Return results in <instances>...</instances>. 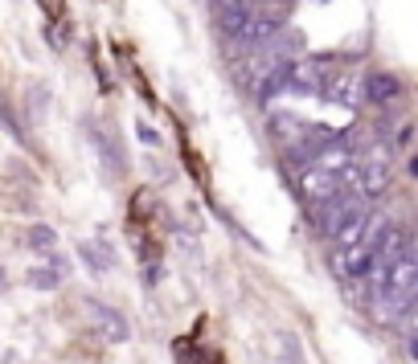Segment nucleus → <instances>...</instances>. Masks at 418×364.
Returning <instances> with one entry per match:
<instances>
[{"label":"nucleus","mask_w":418,"mask_h":364,"mask_svg":"<svg viewBox=\"0 0 418 364\" xmlns=\"http://www.w3.org/2000/svg\"><path fill=\"white\" fill-rule=\"evenodd\" d=\"M0 127L13 135V139H25V127L17 123V115H13V107H9V99L0 95Z\"/></svg>","instance_id":"obj_14"},{"label":"nucleus","mask_w":418,"mask_h":364,"mask_svg":"<svg viewBox=\"0 0 418 364\" xmlns=\"http://www.w3.org/2000/svg\"><path fill=\"white\" fill-rule=\"evenodd\" d=\"M46 111H50V90L37 82V86H29V115L33 119H46Z\"/></svg>","instance_id":"obj_13"},{"label":"nucleus","mask_w":418,"mask_h":364,"mask_svg":"<svg viewBox=\"0 0 418 364\" xmlns=\"http://www.w3.org/2000/svg\"><path fill=\"white\" fill-rule=\"evenodd\" d=\"M135 135H140V144H148V148H156V144H160V132H152L148 123H140V127H135Z\"/></svg>","instance_id":"obj_17"},{"label":"nucleus","mask_w":418,"mask_h":364,"mask_svg":"<svg viewBox=\"0 0 418 364\" xmlns=\"http://www.w3.org/2000/svg\"><path fill=\"white\" fill-rule=\"evenodd\" d=\"M177 360H181V364H218L214 356H209V352H197V348L184 344V340L177 344Z\"/></svg>","instance_id":"obj_15"},{"label":"nucleus","mask_w":418,"mask_h":364,"mask_svg":"<svg viewBox=\"0 0 418 364\" xmlns=\"http://www.w3.org/2000/svg\"><path fill=\"white\" fill-rule=\"evenodd\" d=\"M320 95H324L328 102H340V107H357V102H361V78L349 74V70H340V74H324Z\"/></svg>","instance_id":"obj_7"},{"label":"nucleus","mask_w":418,"mask_h":364,"mask_svg":"<svg viewBox=\"0 0 418 364\" xmlns=\"http://www.w3.org/2000/svg\"><path fill=\"white\" fill-rule=\"evenodd\" d=\"M365 221H369V205H365V197H357L349 209H345V217L336 221V230L328 233V237H333V246H336V254H340V250H352L357 242H361Z\"/></svg>","instance_id":"obj_5"},{"label":"nucleus","mask_w":418,"mask_h":364,"mask_svg":"<svg viewBox=\"0 0 418 364\" xmlns=\"http://www.w3.org/2000/svg\"><path fill=\"white\" fill-rule=\"evenodd\" d=\"M221 4H251V0H221Z\"/></svg>","instance_id":"obj_19"},{"label":"nucleus","mask_w":418,"mask_h":364,"mask_svg":"<svg viewBox=\"0 0 418 364\" xmlns=\"http://www.w3.org/2000/svg\"><path fill=\"white\" fill-rule=\"evenodd\" d=\"M25 246H29V250H41V254H46V250L58 246V233H53L50 225H29V230H25Z\"/></svg>","instance_id":"obj_12"},{"label":"nucleus","mask_w":418,"mask_h":364,"mask_svg":"<svg viewBox=\"0 0 418 364\" xmlns=\"http://www.w3.org/2000/svg\"><path fill=\"white\" fill-rule=\"evenodd\" d=\"M398 95H402L398 74L377 70V74H365V78H361V102H369V107H385V102H394Z\"/></svg>","instance_id":"obj_6"},{"label":"nucleus","mask_w":418,"mask_h":364,"mask_svg":"<svg viewBox=\"0 0 418 364\" xmlns=\"http://www.w3.org/2000/svg\"><path fill=\"white\" fill-rule=\"evenodd\" d=\"M390 181H394V164H390V148H373L365 151V160L357 164V193L365 200L382 197L385 188H390Z\"/></svg>","instance_id":"obj_1"},{"label":"nucleus","mask_w":418,"mask_h":364,"mask_svg":"<svg viewBox=\"0 0 418 364\" xmlns=\"http://www.w3.org/2000/svg\"><path fill=\"white\" fill-rule=\"evenodd\" d=\"M291 184H296V193H300L303 205H320V200L336 197V193L345 188V181H340V176H333V172H324V168H316V164L296 168Z\"/></svg>","instance_id":"obj_2"},{"label":"nucleus","mask_w":418,"mask_h":364,"mask_svg":"<svg viewBox=\"0 0 418 364\" xmlns=\"http://www.w3.org/2000/svg\"><path fill=\"white\" fill-rule=\"evenodd\" d=\"M410 139H414V127L406 123V127L398 132V148H402V151H410Z\"/></svg>","instance_id":"obj_18"},{"label":"nucleus","mask_w":418,"mask_h":364,"mask_svg":"<svg viewBox=\"0 0 418 364\" xmlns=\"http://www.w3.org/2000/svg\"><path fill=\"white\" fill-rule=\"evenodd\" d=\"M320 4H324V0H320Z\"/></svg>","instance_id":"obj_20"},{"label":"nucleus","mask_w":418,"mask_h":364,"mask_svg":"<svg viewBox=\"0 0 418 364\" xmlns=\"http://www.w3.org/2000/svg\"><path fill=\"white\" fill-rule=\"evenodd\" d=\"M251 4H221V17H218V29L226 37H230V41H234L238 33H242V25H246V21H251Z\"/></svg>","instance_id":"obj_11"},{"label":"nucleus","mask_w":418,"mask_h":364,"mask_svg":"<svg viewBox=\"0 0 418 364\" xmlns=\"http://www.w3.org/2000/svg\"><path fill=\"white\" fill-rule=\"evenodd\" d=\"M78 258L90 266V274H107V270L115 266V254H111L107 242H83V246H78Z\"/></svg>","instance_id":"obj_10"},{"label":"nucleus","mask_w":418,"mask_h":364,"mask_svg":"<svg viewBox=\"0 0 418 364\" xmlns=\"http://www.w3.org/2000/svg\"><path fill=\"white\" fill-rule=\"evenodd\" d=\"M90 144H95V151L103 156V164H107V172H123L127 168V160L115 151V135H111V127H103V123H90Z\"/></svg>","instance_id":"obj_8"},{"label":"nucleus","mask_w":418,"mask_h":364,"mask_svg":"<svg viewBox=\"0 0 418 364\" xmlns=\"http://www.w3.org/2000/svg\"><path fill=\"white\" fill-rule=\"evenodd\" d=\"M66 270H70V262L53 254V262L41 266V270H29V274H25V282H29V287H37V291H53L58 282L66 279Z\"/></svg>","instance_id":"obj_9"},{"label":"nucleus","mask_w":418,"mask_h":364,"mask_svg":"<svg viewBox=\"0 0 418 364\" xmlns=\"http://www.w3.org/2000/svg\"><path fill=\"white\" fill-rule=\"evenodd\" d=\"M283 33V17L279 13H251V21L242 25V33L234 37L238 50H263V46H271L275 37Z\"/></svg>","instance_id":"obj_4"},{"label":"nucleus","mask_w":418,"mask_h":364,"mask_svg":"<svg viewBox=\"0 0 418 364\" xmlns=\"http://www.w3.org/2000/svg\"><path fill=\"white\" fill-rule=\"evenodd\" d=\"M86 319L95 323V331H99L107 344H123V340H132V328H127V319H123V311H115L111 303H103V299H86Z\"/></svg>","instance_id":"obj_3"},{"label":"nucleus","mask_w":418,"mask_h":364,"mask_svg":"<svg viewBox=\"0 0 418 364\" xmlns=\"http://www.w3.org/2000/svg\"><path fill=\"white\" fill-rule=\"evenodd\" d=\"M275 340H279V352H283L291 364H300V360H303V356H300V344H296V336H275Z\"/></svg>","instance_id":"obj_16"}]
</instances>
